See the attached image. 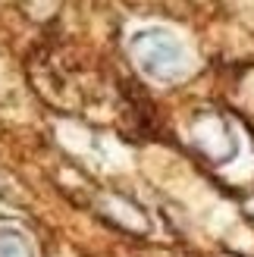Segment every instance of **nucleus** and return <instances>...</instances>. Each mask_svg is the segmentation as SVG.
<instances>
[{"label": "nucleus", "mask_w": 254, "mask_h": 257, "mask_svg": "<svg viewBox=\"0 0 254 257\" xmlns=\"http://www.w3.org/2000/svg\"><path fill=\"white\" fill-rule=\"evenodd\" d=\"M0 257H32L25 235L16 229H0Z\"/></svg>", "instance_id": "f257e3e1"}]
</instances>
